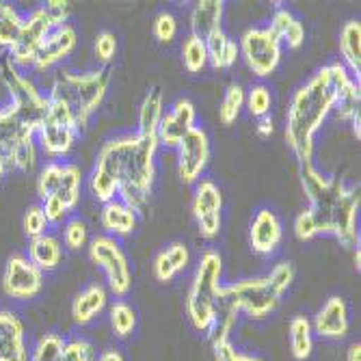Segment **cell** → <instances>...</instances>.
I'll return each mask as SVG.
<instances>
[{
	"label": "cell",
	"instance_id": "obj_1",
	"mask_svg": "<svg viewBox=\"0 0 361 361\" xmlns=\"http://www.w3.org/2000/svg\"><path fill=\"white\" fill-rule=\"evenodd\" d=\"M158 145L156 137L141 135L106 141L89 176L91 195L100 204H109L119 195L121 204L141 212L152 195Z\"/></svg>",
	"mask_w": 361,
	"mask_h": 361
},
{
	"label": "cell",
	"instance_id": "obj_2",
	"mask_svg": "<svg viewBox=\"0 0 361 361\" xmlns=\"http://www.w3.org/2000/svg\"><path fill=\"white\" fill-rule=\"evenodd\" d=\"M348 80L353 76L344 65L331 63L294 91L286 115V141L301 165L314 162V139L324 119L334 113L338 95Z\"/></svg>",
	"mask_w": 361,
	"mask_h": 361
},
{
	"label": "cell",
	"instance_id": "obj_3",
	"mask_svg": "<svg viewBox=\"0 0 361 361\" xmlns=\"http://www.w3.org/2000/svg\"><path fill=\"white\" fill-rule=\"evenodd\" d=\"M301 184L310 202L307 212L316 223L318 234H331L342 243V247L357 249L359 190L355 186H346L338 178L322 176L314 162L301 165Z\"/></svg>",
	"mask_w": 361,
	"mask_h": 361
},
{
	"label": "cell",
	"instance_id": "obj_4",
	"mask_svg": "<svg viewBox=\"0 0 361 361\" xmlns=\"http://www.w3.org/2000/svg\"><path fill=\"white\" fill-rule=\"evenodd\" d=\"M294 281V267L290 262H279V264L267 275L257 279H243L236 283H227L221 288V307H227L236 314H247L251 320L269 318L286 290Z\"/></svg>",
	"mask_w": 361,
	"mask_h": 361
},
{
	"label": "cell",
	"instance_id": "obj_5",
	"mask_svg": "<svg viewBox=\"0 0 361 361\" xmlns=\"http://www.w3.org/2000/svg\"><path fill=\"white\" fill-rule=\"evenodd\" d=\"M223 288V259L216 249H206L192 275L186 294V314L190 324L200 334H212L219 320Z\"/></svg>",
	"mask_w": 361,
	"mask_h": 361
},
{
	"label": "cell",
	"instance_id": "obj_6",
	"mask_svg": "<svg viewBox=\"0 0 361 361\" xmlns=\"http://www.w3.org/2000/svg\"><path fill=\"white\" fill-rule=\"evenodd\" d=\"M109 85H111V76H109L106 68L82 72V74L61 72L54 78L48 97L68 106L70 113L74 115L78 128L85 130L89 126L91 117L97 113V109L102 106Z\"/></svg>",
	"mask_w": 361,
	"mask_h": 361
},
{
	"label": "cell",
	"instance_id": "obj_7",
	"mask_svg": "<svg viewBox=\"0 0 361 361\" xmlns=\"http://www.w3.org/2000/svg\"><path fill=\"white\" fill-rule=\"evenodd\" d=\"M0 78H3V85L9 95V102H7L9 109L18 115V119L26 128L37 133V128L50 104L48 95H44L28 76L20 74L16 65L9 61V56L0 65Z\"/></svg>",
	"mask_w": 361,
	"mask_h": 361
},
{
	"label": "cell",
	"instance_id": "obj_8",
	"mask_svg": "<svg viewBox=\"0 0 361 361\" xmlns=\"http://www.w3.org/2000/svg\"><path fill=\"white\" fill-rule=\"evenodd\" d=\"M50 100V97H48ZM80 135V128L74 119V115L70 113V109L50 100L48 111L37 128V139L42 149L50 156V158H63L72 152V147L76 145Z\"/></svg>",
	"mask_w": 361,
	"mask_h": 361
},
{
	"label": "cell",
	"instance_id": "obj_9",
	"mask_svg": "<svg viewBox=\"0 0 361 361\" xmlns=\"http://www.w3.org/2000/svg\"><path fill=\"white\" fill-rule=\"evenodd\" d=\"M89 255L93 264L104 271L115 297H126L133 288V269L119 240L113 236H95L89 240Z\"/></svg>",
	"mask_w": 361,
	"mask_h": 361
},
{
	"label": "cell",
	"instance_id": "obj_10",
	"mask_svg": "<svg viewBox=\"0 0 361 361\" xmlns=\"http://www.w3.org/2000/svg\"><path fill=\"white\" fill-rule=\"evenodd\" d=\"M82 171L74 162H48L37 176V195L39 200L56 197L70 210H74L80 202Z\"/></svg>",
	"mask_w": 361,
	"mask_h": 361
},
{
	"label": "cell",
	"instance_id": "obj_11",
	"mask_svg": "<svg viewBox=\"0 0 361 361\" xmlns=\"http://www.w3.org/2000/svg\"><path fill=\"white\" fill-rule=\"evenodd\" d=\"M238 50L257 78L271 76L281 61V42L269 26L249 28L238 44Z\"/></svg>",
	"mask_w": 361,
	"mask_h": 361
},
{
	"label": "cell",
	"instance_id": "obj_12",
	"mask_svg": "<svg viewBox=\"0 0 361 361\" xmlns=\"http://www.w3.org/2000/svg\"><path fill=\"white\" fill-rule=\"evenodd\" d=\"M221 212H223V195L221 188L204 178L195 184V195H192V216L197 221V229L200 236L206 240H212L221 232Z\"/></svg>",
	"mask_w": 361,
	"mask_h": 361
},
{
	"label": "cell",
	"instance_id": "obj_13",
	"mask_svg": "<svg viewBox=\"0 0 361 361\" xmlns=\"http://www.w3.org/2000/svg\"><path fill=\"white\" fill-rule=\"evenodd\" d=\"M42 288H44V273L26 255L16 253L7 259L5 275H3V290L7 297L16 301H30L42 292Z\"/></svg>",
	"mask_w": 361,
	"mask_h": 361
},
{
	"label": "cell",
	"instance_id": "obj_14",
	"mask_svg": "<svg viewBox=\"0 0 361 361\" xmlns=\"http://www.w3.org/2000/svg\"><path fill=\"white\" fill-rule=\"evenodd\" d=\"M210 162V139L206 130L195 126L178 145V173L184 184H197Z\"/></svg>",
	"mask_w": 361,
	"mask_h": 361
},
{
	"label": "cell",
	"instance_id": "obj_15",
	"mask_svg": "<svg viewBox=\"0 0 361 361\" xmlns=\"http://www.w3.org/2000/svg\"><path fill=\"white\" fill-rule=\"evenodd\" d=\"M52 22L50 18L46 16L44 7L30 11L26 18H24V24H22V30L18 35V42L13 44V48L9 50V61L13 65H24V68H32V61H35V54L37 50L42 48V44L46 42V37L50 35L52 30Z\"/></svg>",
	"mask_w": 361,
	"mask_h": 361
},
{
	"label": "cell",
	"instance_id": "obj_16",
	"mask_svg": "<svg viewBox=\"0 0 361 361\" xmlns=\"http://www.w3.org/2000/svg\"><path fill=\"white\" fill-rule=\"evenodd\" d=\"M195 119H197L195 104L190 100H186V97H182V100H178L171 106L169 113L162 115L158 133H156L158 143L169 149H178L182 139L195 128Z\"/></svg>",
	"mask_w": 361,
	"mask_h": 361
},
{
	"label": "cell",
	"instance_id": "obj_17",
	"mask_svg": "<svg viewBox=\"0 0 361 361\" xmlns=\"http://www.w3.org/2000/svg\"><path fill=\"white\" fill-rule=\"evenodd\" d=\"M312 329L322 340H344L350 331V312L342 297H331L318 310Z\"/></svg>",
	"mask_w": 361,
	"mask_h": 361
},
{
	"label": "cell",
	"instance_id": "obj_18",
	"mask_svg": "<svg viewBox=\"0 0 361 361\" xmlns=\"http://www.w3.org/2000/svg\"><path fill=\"white\" fill-rule=\"evenodd\" d=\"M35 130L26 128L18 115L9 109V104L0 106V180L13 169V154L22 139L35 137Z\"/></svg>",
	"mask_w": 361,
	"mask_h": 361
},
{
	"label": "cell",
	"instance_id": "obj_19",
	"mask_svg": "<svg viewBox=\"0 0 361 361\" xmlns=\"http://www.w3.org/2000/svg\"><path fill=\"white\" fill-rule=\"evenodd\" d=\"M76 28L72 24H63L50 30V35L46 37V42L42 44V48L35 54V61H32V68L46 72L50 68H54L56 63L65 61L76 48Z\"/></svg>",
	"mask_w": 361,
	"mask_h": 361
},
{
	"label": "cell",
	"instance_id": "obj_20",
	"mask_svg": "<svg viewBox=\"0 0 361 361\" xmlns=\"http://www.w3.org/2000/svg\"><path fill=\"white\" fill-rule=\"evenodd\" d=\"M281 238H283V227L279 216L271 208L257 210L249 229L251 249L259 255H271L281 245Z\"/></svg>",
	"mask_w": 361,
	"mask_h": 361
},
{
	"label": "cell",
	"instance_id": "obj_21",
	"mask_svg": "<svg viewBox=\"0 0 361 361\" xmlns=\"http://www.w3.org/2000/svg\"><path fill=\"white\" fill-rule=\"evenodd\" d=\"M0 361H30L24 324L9 310H0Z\"/></svg>",
	"mask_w": 361,
	"mask_h": 361
},
{
	"label": "cell",
	"instance_id": "obj_22",
	"mask_svg": "<svg viewBox=\"0 0 361 361\" xmlns=\"http://www.w3.org/2000/svg\"><path fill=\"white\" fill-rule=\"evenodd\" d=\"M223 13H225V3L223 0H200L192 11H190V35L208 39L214 32L223 30Z\"/></svg>",
	"mask_w": 361,
	"mask_h": 361
},
{
	"label": "cell",
	"instance_id": "obj_23",
	"mask_svg": "<svg viewBox=\"0 0 361 361\" xmlns=\"http://www.w3.org/2000/svg\"><path fill=\"white\" fill-rule=\"evenodd\" d=\"M109 303V292L102 283H91L82 292L76 294V299L72 303V318L76 324L85 326L93 322L97 316L104 312Z\"/></svg>",
	"mask_w": 361,
	"mask_h": 361
},
{
	"label": "cell",
	"instance_id": "obj_24",
	"mask_svg": "<svg viewBox=\"0 0 361 361\" xmlns=\"http://www.w3.org/2000/svg\"><path fill=\"white\" fill-rule=\"evenodd\" d=\"M32 264H35L42 273L46 271H54L61 259H63V243L52 236V234H42V236H35L30 238L28 243V255H26Z\"/></svg>",
	"mask_w": 361,
	"mask_h": 361
},
{
	"label": "cell",
	"instance_id": "obj_25",
	"mask_svg": "<svg viewBox=\"0 0 361 361\" xmlns=\"http://www.w3.org/2000/svg\"><path fill=\"white\" fill-rule=\"evenodd\" d=\"M190 262V251L184 243H171L165 251H160L154 259V275L158 281L167 283L178 273H182Z\"/></svg>",
	"mask_w": 361,
	"mask_h": 361
},
{
	"label": "cell",
	"instance_id": "obj_26",
	"mask_svg": "<svg viewBox=\"0 0 361 361\" xmlns=\"http://www.w3.org/2000/svg\"><path fill=\"white\" fill-rule=\"evenodd\" d=\"M269 28L275 32V37L286 44L288 48H301L305 42V26L303 22L294 16L290 9L286 7H277V11L271 18Z\"/></svg>",
	"mask_w": 361,
	"mask_h": 361
},
{
	"label": "cell",
	"instance_id": "obj_27",
	"mask_svg": "<svg viewBox=\"0 0 361 361\" xmlns=\"http://www.w3.org/2000/svg\"><path fill=\"white\" fill-rule=\"evenodd\" d=\"M102 227L113 238L130 236L137 227V212L121 204L119 200H113L102 208Z\"/></svg>",
	"mask_w": 361,
	"mask_h": 361
},
{
	"label": "cell",
	"instance_id": "obj_28",
	"mask_svg": "<svg viewBox=\"0 0 361 361\" xmlns=\"http://www.w3.org/2000/svg\"><path fill=\"white\" fill-rule=\"evenodd\" d=\"M340 52L344 59L342 65L355 80H359L361 76V24L357 20H350L344 24L340 32Z\"/></svg>",
	"mask_w": 361,
	"mask_h": 361
},
{
	"label": "cell",
	"instance_id": "obj_29",
	"mask_svg": "<svg viewBox=\"0 0 361 361\" xmlns=\"http://www.w3.org/2000/svg\"><path fill=\"white\" fill-rule=\"evenodd\" d=\"M206 50H208V63L214 70H227L238 61L240 50L238 44L227 35V32L219 30L212 37L206 39Z\"/></svg>",
	"mask_w": 361,
	"mask_h": 361
},
{
	"label": "cell",
	"instance_id": "obj_30",
	"mask_svg": "<svg viewBox=\"0 0 361 361\" xmlns=\"http://www.w3.org/2000/svg\"><path fill=\"white\" fill-rule=\"evenodd\" d=\"M288 340L292 357L297 361H307L314 350V329L307 316H294L288 324Z\"/></svg>",
	"mask_w": 361,
	"mask_h": 361
},
{
	"label": "cell",
	"instance_id": "obj_31",
	"mask_svg": "<svg viewBox=\"0 0 361 361\" xmlns=\"http://www.w3.org/2000/svg\"><path fill=\"white\" fill-rule=\"evenodd\" d=\"M165 115V100H162V91L158 87L149 89L143 97V104L139 109V133L141 137H156L160 119Z\"/></svg>",
	"mask_w": 361,
	"mask_h": 361
},
{
	"label": "cell",
	"instance_id": "obj_32",
	"mask_svg": "<svg viewBox=\"0 0 361 361\" xmlns=\"http://www.w3.org/2000/svg\"><path fill=\"white\" fill-rule=\"evenodd\" d=\"M111 329L119 340H126L137 329V310L128 301H115L109 310Z\"/></svg>",
	"mask_w": 361,
	"mask_h": 361
},
{
	"label": "cell",
	"instance_id": "obj_33",
	"mask_svg": "<svg viewBox=\"0 0 361 361\" xmlns=\"http://www.w3.org/2000/svg\"><path fill=\"white\" fill-rule=\"evenodd\" d=\"M182 63L188 74H202L208 65L206 42L195 35H188L182 44Z\"/></svg>",
	"mask_w": 361,
	"mask_h": 361
},
{
	"label": "cell",
	"instance_id": "obj_34",
	"mask_svg": "<svg viewBox=\"0 0 361 361\" xmlns=\"http://www.w3.org/2000/svg\"><path fill=\"white\" fill-rule=\"evenodd\" d=\"M22 24H24V18L18 13L16 7L0 3V48H7V50L13 48L22 30Z\"/></svg>",
	"mask_w": 361,
	"mask_h": 361
},
{
	"label": "cell",
	"instance_id": "obj_35",
	"mask_svg": "<svg viewBox=\"0 0 361 361\" xmlns=\"http://www.w3.org/2000/svg\"><path fill=\"white\" fill-rule=\"evenodd\" d=\"M359 104H361V91H359V80H348L340 95H338V100H336V117L342 119V121H353L355 117H359Z\"/></svg>",
	"mask_w": 361,
	"mask_h": 361
},
{
	"label": "cell",
	"instance_id": "obj_36",
	"mask_svg": "<svg viewBox=\"0 0 361 361\" xmlns=\"http://www.w3.org/2000/svg\"><path fill=\"white\" fill-rule=\"evenodd\" d=\"M245 97H247V93L243 89V85L234 82V85L227 87L223 100L219 104V119L223 126H232L240 117V111L245 106Z\"/></svg>",
	"mask_w": 361,
	"mask_h": 361
},
{
	"label": "cell",
	"instance_id": "obj_37",
	"mask_svg": "<svg viewBox=\"0 0 361 361\" xmlns=\"http://www.w3.org/2000/svg\"><path fill=\"white\" fill-rule=\"evenodd\" d=\"M89 243V225L80 216H72L63 225V245L70 251H80Z\"/></svg>",
	"mask_w": 361,
	"mask_h": 361
},
{
	"label": "cell",
	"instance_id": "obj_38",
	"mask_svg": "<svg viewBox=\"0 0 361 361\" xmlns=\"http://www.w3.org/2000/svg\"><path fill=\"white\" fill-rule=\"evenodd\" d=\"M65 348V340L59 334H44L30 353V361H59Z\"/></svg>",
	"mask_w": 361,
	"mask_h": 361
},
{
	"label": "cell",
	"instance_id": "obj_39",
	"mask_svg": "<svg viewBox=\"0 0 361 361\" xmlns=\"http://www.w3.org/2000/svg\"><path fill=\"white\" fill-rule=\"evenodd\" d=\"M245 104L249 109V113L253 117H267L271 115V106H273V95L271 89L267 85H253L245 97Z\"/></svg>",
	"mask_w": 361,
	"mask_h": 361
},
{
	"label": "cell",
	"instance_id": "obj_40",
	"mask_svg": "<svg viewBox=\"0 0 361 361\" xmlns=\"http://www.w3.org/2000/svg\"><path fill=\"white\" fill-rule=\"evenodd\" d=\"M35 167H37V145H35V137H26L16 147L13 169H20L24 173H30Z\"/></svg>",
	"mask_w": 361,
	"mask_h": 361
},
{
	"label": "cell",
	"instance_id": "obj_41",
	"mask_svg": "<svg viewBox=\"0 0 361 361\" xmlns=\"http://www.w3.org/2000/svg\"><path fill=\"white\" fill-rule=\"evenodd\" d=\"M22 229H24V234L28 238H35V236H42L46 234V229H48V221H46V214L42 210L39 204L35 206H30L22 219Z\"/></svg>",
	"mask_w": 361,
	"mask_h": 361
},
{
	"label": "cell",
	"instance_id": "obj_42",
	"mask_svg": "<svg viewBox=\"0 0 361 361\" xmlns=\"http://www.w3.org/2000/svg\"><path fill=\"white\" fill-rule=\"evenodd\" d=\"M97 350L91 342L87 340H72V342H65L61 361H95Z\"/></svg>",
	"mask_w": 361,
	"mask_h": 361
},
{
	"label": "cell",
	"instance_id": "obj_43",
	"mask_svg": "<svg viewBox=\"0 0 361 361\" xmlns=\"http://www.w3.org/2000/svg\"><path fill=\"white\" fill-rule=\"evenodd\" d=\"M178 35V20L173 13L169 11H162L156 16L154 20V37L160 42V44H171Z\"/></svg>",
	"mask_w": 361,
	"mask_h": 361
},
{
	"label": "cell",
	"instance_id": "obj_44",
	"mask_svg": "<svg viewBox=\"0 0 361 361\" xmlns=\"http://www.w3.org/2000/svg\"><path fill=\"white\" fill-rule=\"evenodd\" d=\"M93 52H95V59L100 63H111L117 54V37L115 32L111 30H100L95 37V44H93Z\"/></svg>",
	"mask_w": 361,
	"mask_h": 361
},
{
	"label": "cell",
	"instance_id": "obj_45",
	"mask_svg": "<svg viewBox=\"0 0 361 361\" xmlns=\"http://www.w3.org/2000/svg\"><path fill=\"white\" fill-rule=\"evenodd\" d=\"M214 350V359L216 361H264L255 355H247L243 350H238L232 342H221V344H212Z\"/></svg>",
	"mask_w": 361,
	"mask_h": 361
},
{
	"label": "cell",
	"instance_id": "obj_46",
	"mask_svg": "<svg viewBox=\"0 0 361 361\" xmlns=\"http://www.w3.org/2000/svg\"><path fill=\"white\" fill-rule=\"evenodd\" d=\"M39 206H42L44 214H46L48 225H59V223H63V221H68L70 208L65 206L61 200H56V197H48V200H44Z\"/></svg>",
	"mask_w": 361,
	"mask_h": 361
},
{
	"label": "cell",
	"instance_id": "obj_47",
	"mask_svg": "<svg viewBox=\"0 0 361 361\" xmlns=\"http://www.w3.org/2000/svg\"><path fill=\"white\" fill-rule=\"evenodd\" d=\"M294 236H297L301 243H307V240L318 236L316 223H314V219H312V214L307 210H303L297 219H294Z\"/></svg>",
	"mask_w": 361,
	"mask_h": 361
},
{
	"label": "cell",
	"instance_id": "obj_48",
	"mask_svg": "<svg viewBox=\"0 0 361 361\" xmlns=\"http://www.w3.org/2000/svg\"><path fill=\"white\" fill-rule=\"evenodd\" d=\"M44 11L46 16L50 18L52 26H63L68 24V18H70V3H65V0H50V3L44 5Z\"/></svg>",
	"mask_w": 361,
	"mask_h": 361
},
{
	"label": "cell",
	"instance_id": "obj_49",
	"mask_svg": "<svg viewBox=\"0 0 361 361\" xmlns=\"http://www.w3.org/2000/svg\"><path fill=\"white\" fill-rule=\"evenodd\" d=\"M273 133H275L273 117H271V115L259 117V119H257V135H259V137H271Z\"/></svg>",
	"mask_w": 361,
	"mask_h": 361
},
{
	"label": "cell",
	"instance_id": "obj_50",
	"mask_svg": "<svg viewBox=\"0 0 361 361\" xmlns=\"http://www.w3.org/2000/svg\"><path fill=\"white\" fill-rule=\"evenodd\" d=\"M95 361H126L119 348H106L95 357Z\"/></svg>",
	"mask_w": 361,
	"mask_h": 361
},
{
	"label": "cell",
	"instance_id": "obj_51",
	"mask_svg": "<svg viewBox=\"0 0 361 361\" xmlns=\"http://www.w3.org/2000/svg\"><path fill=\"white\" fill-rule=\"evenodd\" d=\"M346 361H361V344L353 342L346 350Z\"/></svg>",
	"mask_w": 361,
	"mask_h": 361
},
{
	"label": "cell",
	"instance_id": "obj_52",
	"mask_svg": "<svg viewBox=\"0 0 361 361\" xmlns=\"http://www.w3.org/2000/svg\"><path fill=\"white\" fill-rule=\"evenodd\" d=\"M359 259H361V251H359V247L355 249V269L359 271Z\"/></svg>",
	"mask_w": 361,
	"mask_h": 361
},
{
	"label": "cell",
	"instance_id": "obj_53",
	"mask_svg": "<svg viewBox=\"0 0 361 361\" xmlns=\"http://www.w3.org/2000/svg\"><path fill=\"white\" fill-rule=\"evenodd\" d=\"M59 361H61V359H59Z\"/></svg>",
	"mask_w": 361,
	"mask_h": 361
}]
</instances>
